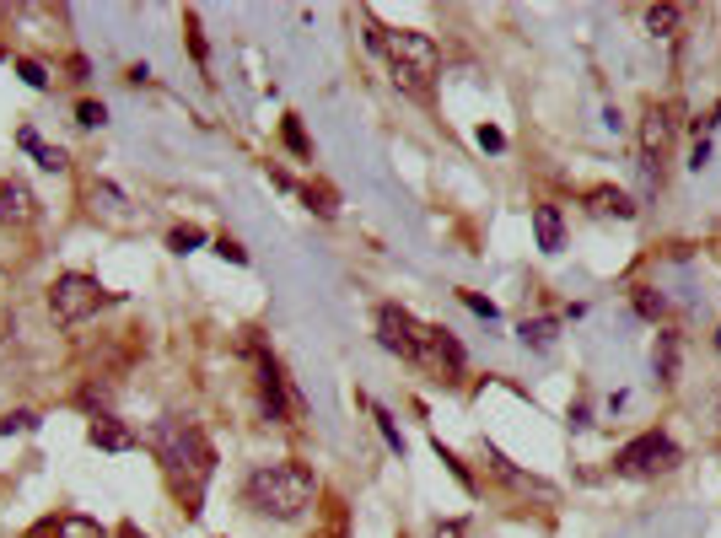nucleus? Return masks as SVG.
I'll return each mask as SVG.
<instances>
[{
	"label": "nucleus",
	"instance_id": "nucleus-26",
	"mask_svg": "<svg viewBox=\"0 0 721 538\" xmlns=\"http://www.w3.org/2000/svg\"><path fill=\"white\" fill-rule=\"evenodd\" d=\"M75 119H81V124H86V129H97V124H102V119H108V113H102V108H97V102H75Z\"/></svg>",
	"mask_w": 721,
	"mask_h": 538
},
{
	"label": "nucleus",
	"instance_id": "nucleus-30",
	"mask_svg": "<svg viewBox=\"0 0 721 538\" xmlns=\"http://www.w3.org/2000/svg\"><path fill=\"white\" fill-rule=\"evenodd\" d=\"M436 538H463V523H447V528H442Z\"/></svg>",
	"mask_w": 721,
	"mask_h": 538
},
{
	"label": "nucleus",
	"instance_id": "nucleus-1",
	"mask_svg": "<svg viewBox=\"0 0 721 538\" xmlns=\"http://www.w3.org/2000/svg\"><path fill=\"white\" fill-rule=\"evenodd\" d=\"M145 442H151V453H156V463H162V480H167V490L178 496V507H183L189 517H199L205 485H210V474H215V453H210L205 431H199L194 420H183V415H162V420L145 431Z\"/></svg>",
	"mask_w": 721,
	"mask_h": 538
},
{
	"label": "nucleus",
	"instance_id": "nucleus-2",
	"mask_svg": "<svg viewBox=\"0 0 721 538\" xmlns=\"http://www.w3.org/2000/svg\"><path fill=\"white\" fill-rule=\"evenodd\" d=\"M377 345H382L388 356L409 361V366L436 372L442 383H458V377H463V345H458L447 329H431V323H420V318L404 313V307H377Z\"/></svg>",
	"mask_w": 721,
	"mask_h": 538
},
{
	"label": "nucleus",
	"instance_id": "nucleus-22",
	"mask_svg": "<svg viewBox=\"0 0 721 538\" xmlns=\"http://www.w3.org/2000/svg\"><path fill=\"white\" fill-rule=\"evenodd\" d=\"M75 528H81V523H65V517H48V523H38V528H32L27 538H70Z\"/></svg>",
	"mask_w": 721,
	"mask_h": 538
},
{
	"label": "nucleus",
	"instance_id": "nucleus-10",
	"mask_svg": "<svg viewBox=\"0 0 721 538\" xmlns=\"http://www.w3.org/2000/svg\"><path fill=\"white\" fill-rule=\"evenodd\" d=\"M533 237L544 253H560L566 248V216L555 205H533Z\"/></svg>",
	"mask_w": 721,
	"mask_h": 538
},
{
	"label": "nucleus",
	"instance_id": "nucleus-28",
	"mask_svg": "<svg viewBox=\"0 0 721 538\" xmlns=\"http://www.w3.org/2000/svg\"><path fill=\"white\" fill-rule=\"evenodd\" d=\"M479 146H485V151H506V135H501L496 124H485V129H479Z\"/></svg>",
	"mask_w": 721,
	"mask_h": 538
},
{
	"label": "nucleus",
	"instance_id": "nucleus-31",
	"mask_svg": "<svg viewBox=\"0 0 721 538\" xmlns=\"http://www.w3.org/2000/svg\"><path fill=\"white\" fill-rule=\"evenodd\" d=\"M717 124H721V102H717V108H711V119H706V129H717Z\"/></svg>",
	"mask_w": 721,
	"mask_h": 538
},
{
	"label": "nucleus",
	"instance_id": "nucleus-29",
	"mask_svg": "<svg viewBox=\"0 0 721 538\" xmlns=\"http://www.w3.org/2000/svg\"><path fill=\"white\" fill-rule=\"evenodd\" d=\"M706 162H711V140H700V146H695V156H690V167H695V172H706Z\"/></svg>",
	"mask_w": 721,
	"mask_h": 538
},
{
	"label": "nucleus",
	"instance_id": "nucleus-3",
	"mask_svg": "<svg viewBox=\"0 0 721 538\" xmlns=\"http://www.w3.org/2000/svg\"><path fill=\"white\" fill-rule=\"evenodd\" d=\"M318 496V474L296 458H280V463H259L248 480H242V501L259 512V517H275V523H296Z\"/></svg>",
	"mask_w": 721,
	"mask_h": 538
},
{
	"label": "nucleus",
	"instance_id": "nucleus-24",
	"mask_svg": "<svg viewBox=\"0 0 721 538\" xmlns=\"http://www.w3.org/2000/svg\"><path fill=\"white\" fill-rule=\"evenodd\" d=\"M307 205H312V210H318V216H334V210H339V205H334V194H329V189H307Z\"/></svg>",
	"mask_w": 721,
	"mask_h": 538
},
{
	"label": "nucleus",
	"instance_id": "nucleus-19",
	"mask_svg": "<svg viewBox=\"0 0 721 538\" xmlns=\"http://www.w3.org/2000/svg\"><path fill=\"white\" fill-rule=\"evenodd\" d=\"M167 248H172V253H194V248H205V232H194V226H178V232L167 237Z\"/></svg>",
	"mask_w": 721,
	"mask_h": 538
},
{
	"label": "nucleus",
	"instance_id": "nucleus-6",
	"mask_svg": "<svg viewBox=\"0 0 721 538\" xmlns=\"http://www.w3.org/2000/svg\"><path fill=\"white\" fill-rule=\"evenodd\" d=\"M668 146H673V108L652 102L646 119H641V183H646V194L663 189V156H668Z\"/></svg>",
	"mask_w": 721,
	"mask_h": 538
},
{
	"label": "nucleus",
	"instance_id": "nucleus-5",
	"mask_svg": "<svg viewBox=\"0 0 721 538\" xmlns=\"http://www.w3.org/2000/svg\"><path fill=\"white\" fill-rule=\"evenodd\" d=\"M673 463H679V447H673V437H663V431H646V437L625 442L620 458H614V469H620L625 480H652V474H668Z\"/></svg>",
	"mask_w": 721,
	"mask_h": 538
},
{
	"label": "nucleus",
	"instance_id": "nucleus-13",
	"mask_svg": "<svg viewBox=\"0 0 721 538\" xmlns=\"http://www.w3.org/2000/svg\"><path fill=\"white\" fill-rule=\"evenodd\" d=\"M684 27V5H646V32L652 38H679Z\"/></svg>",
	"mask_w": 721,
	"mask_h": 538
},
{
	"label": "nucleus",
	"instance_id": "nucleus-17",
	"mask_svg": "<svg viewBox=\"0 0 721 538\" xmlns=\"http://www.w3.org/2000/svg\"><path fill=\"white\" fill-rule=\"evenodd\" d=\"M636 313H641V318H652V323H663L668 296H663V291H652V286H636Z\"/></svg>",
	"mask_w": 721,
	"mask_h": 538
},
{
	"label": "nucleus",
	"instance_id": "nucleus-8",
	"mask_svg": "<svg viewBox=\"0 0 721 538\" xmlns=\"http://www.w3.org/2000/svg\"><path fill=\"white\" fill-rule=\"evenodd\" d=\"M253 361H259V404H264V420H291V415H302V399L291 393V383H286V372L269 361V350H253Z\"/></svg>",
	"mask_w": 721,
	"mask_h": 538
},
{
	"label": "nucleus",
	"instance_id": "nucleus-14",
	"mask_svg": "<svg viewBox=\"0 0 721 538\" xmlns=\"http://www.w3.org/2000/svg\"><path fill=\"white\" fill-rule=\"evenodd\" d=\"M587 205H593L598 216H620V221H630V216H636V199H630V194H620V189H593V194H587Z\"/></svg>",
	"mask_w": 721,
	"mask_h": 538
},
{
	"label": "nucleus",
	"instance_id": "nucleus-7",
	"mask_svg": "<svg viewBox=\"0 0 721 538\" xmlns=\"http://www.w3.org/2000/svg\"><path fill=\"white\" fill-rule=\"evenodd\" d=\"M102 307V286L92 280V275H59L54 286H48V313L59 318V323H81V318H92Z\"/></svg>",
	"mask_w": 721,
	"mask_h": 538
},
{
	"label": "nucleus",
	"instance_id": "nucleus-21",
	"mask_svg": "<svg viewBox=\"0 0 721 538\" xmlns=\"http://www.w3.org/2000/svg\"><path fill=\"white\" fill-rule=\"evenodd\" d=\"M372 415H377V431H382V442H388V447L404 458V437H399V426L388 420V410H377V404H372Z\"/></svg>",
	"mask_w": 721,
	"mask_h": 538
},
{
	"label": "nucleus",
	"instance_id": "nucleus-32",
	"mask_svg": "<svg viewBox=\"0 0 721 538\" xmlns=\"http://www.w3.org/2000/svg\"><path fill=\"white\" fill-rule=\"evenodd\" d=\"M717 350H721V329H717Z\"/></svg>",
	"mask_w": 721,
	"mask_h": 538
},
{
	"label": "nucleus",
	"instance_id": "nucleus-12",
	"mask_svg": "<svg viewBox=\"0 0 721 538\" xmlns=\"http://www.w3.org/2000/svg\"><path fill=\"white\" fill-rule=\"evenodd\" d=\"M16 140H22V151H32V162H38L43 172H65V151H59V146H43L38 129H16Z\"/></svg>",
	"mask_w": 721,
	"mask_h": 538
},
{
	"label": "nucleus",
	"instance_id": "nucleus-9",
	"mask_svg": "<svg viewBox=\"0 0 721 538\" xmlns=\"http://www.w3.org/2000/svg\"><path fill=\"white\" fill-rule=\"evenodd\" d=\"M38 216V205H32V194L22 189V183H11V178H0V226H27Z\"/></svg>",
	"mask_w": 721,
	"mask_h": 538
},
{
	"label": "nucleus",
	"instance_id": "nucleus-23",
	"mask_svg": "<svg viewBox=\"0 0 721 538\" xmlns=\"http://www.w3.org/2000/svg\"><path fill=\"white\" fill-rule=\"evenodd\" d=\"M463 307H469V313H479V318H490V323L501 318V313H496V302H485L479 291H463Z\"/></svg>",
	"mask_w": 721,
	"mask_h": 538
},
{
	"label": "nucleus",
	"instance_id": "nucleus-16",
	"mask_svg": "<svg viewBox=\"0 0 721 538\" xmlns=\"http://www.w3.org/2000/svg\"><path fill=\"white\" fill-rule=\"evenodd\" d=\"M679 334H663L657 340V383H679Z\"/></svg>",
	"mask_w": 721,
	"mask_h": 538
},
{
	"label": "nucleus",
	"instance_id": "nucleus-18",
	"mask_svg": "<svg viewBox=\"0 0 721 538\" xmlns=\"http://www.w3.org/2000/svg\"><path fill=\"white\" fill-rule=\"evenodd\" d=\"M280 135H286V146H291L302 162L312 156V146H307V129H302V119H296V113H291V119H280Z\"/></svg>",
	"mask_w": 721,
	"mask_h": 538
},
{
	"label": "nucleus",
	"instance_id": "nucleus-15",
	"mask_svg": "<svg viewBox=\"0 0 721 538\" xmlns=\"http://www.w3.org/2000/svg\"><path fill=\"white\" fill-rule=\"evenodd\" d=\"M555 334H560V323H555V318H528V323L517 329V340H523L528 350H550V345H555Z\"/></svg>",
	"mask_w": 721,
	"mask_h": 538
},
{
	"label": "nucleus",
	"instance_id": "nucleus-20",
	"mask_svg": "<svg viewBox=\"0 0 721 538\" xmlns=\"http://www.w3.org/2000/svg\"><path fill=\"white\" fill-rule=\"evenodd\" d=\"M16 75H22L32 92H43V86H48V70H43L38 59H16Z\"/></svg>",
	"mask_w": 721,
	"mask_h": 538
},
{
	"label": "nucleus",
	"instance_id": "nucleus-11",
	"mask_svg": "<svg viewBox=\"0 0 721 538\" xmlns=\"http://www.w3.org/2000/svg\"><path fill=\"white\" fill-rule=\"evenodd\" d=\"M92 447H102V453H129V447H135V431H124L113 415H97V420H92Z\"/></svg>",
	"mask_w": 721,
	"mask_h": 538
},
{
	"label": "nucleus",
	"instance_id": "nucleus-25",
	"mask_svg": "<svg viewBox=\"0 0 721 538\" xmlns=\"http://www.w3.org/2000/svg\"><path fill=\"white\" fill-rule=\"evenodd\" d=\"M32 426H38V415H27V410H16V415H5V420H0V431H5V437H11V431H32Z\"/></svg>",
	"mask_w": 721,
	"mask_h": 538
},
{
	"label": "nucleus",
	"instance_id": "nucleus-4",
	"mask_svg": "<svg viewBox=\"0 0 721 538\" xmlns=\"http://www.w3.org/2000/svg\"><path fill=\"white\" fill-rule=\"evenodd\" d=\"M366 38H372V49L388 59V70H393V81H399V86H409V92H426V86L436 81V70H442V54H436V43H431L426 32H415V27H382V22H372V27H366Z\"/></svg>",
	"mask_w": 721,
	"mask_h": 538
},
{
	"label": "nucleus",
	"instance_id": "nucleus-27",
	"mask_svg": "<svg viewBox=\"0 0 721 538\" xmlns=\"http://www.w3.org/2000/svg\"><path fill=\"white\" fill-rule=\"evenodd\" d=\"M215 253H221V259H232V264H248V248H242V243H232V237H221V243H215Z\"/></svg>",
	"mask_w": 721,
	"mask_h": 538
}]
</instances>
